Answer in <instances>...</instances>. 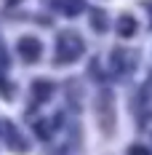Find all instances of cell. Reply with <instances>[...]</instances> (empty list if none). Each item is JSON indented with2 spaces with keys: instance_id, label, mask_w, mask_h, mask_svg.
Wrapping results in <instances>:
<instances>
[{
  "instance_id": "7a4b0ae2",
  "label": "cell",
  "mask_w": 152,
  "mask_h": 155,
  "mask_svg": "<svg viewBox=\"0 0 152 155\" xmlns=\"http://www.w3.org/2000/svg\"><path fill=\"white\" fill-rule=\"evenodd\" d=\"M99 123L107 137L115 131V96H112V91L99 94Z\"/></svg>"
},
{
  "instance_id": "5b68a950",
  "label": "cell",
  "mask_w": 152,
  "mask_h": 155,
  "mask_svg": "<svg viewBox=\"0 0 152 155\" xmlns=\"http://www.w3.org/2000/svg\"><path fill=\"white\" fill-rule=\"evenodd\" d=\"M118 32H120V38H131L134 32H136V21H134V16H120V21H118Z\"/></svg>"
},
{
  "instance_id": "6da1fadb",
  "label": "cell",
  "mask_w": 152,
  "mask_h": 155,
  "mask_svg": "<svg viewBox=\"0 0 152 155\" xmlns=\"http://www.w3.org/2000/svg\"><path fill=\"white\" fill-rule=\"evenodd\" d=\"M80 54H83V40L77 35H72V32L59 35V40H56V62H61V64L75 62Z\"/></svg>"
},
{
  "instance_id": "ba28073f",
  "label": "cell",
  "mask_w": 152,
  "mask_h": 155,
  "mask_svg": "<svg viewBox=\"0 0 152 155\" xmlns=\"http://www.w3.org/2000/svg\"><path fill=\"white\" fill-rule=\"evenodd\" d=\"M128 155H150V150L141 144H134V147H128Z\"/></svg>"
},
{
  "instance_id": "277c9868",
  "label": "cell",
  "mask_w": 152,
  "mask_h": 155,
  "mask_svg": "<svg viewBox=\"0 0 152 155\" xmlns=\"http://www.w3.org/2000/svg\"><path fill=\"white\" fill-rule=\"evenodd\" d=\"M56 3V8H61L67 16H75L80 14L83 8H86V0H53Z\"/></svg>"
},
{
  "instance_id": "8992f818",
  "label": "cell",
  "mask_w": 152,
  "mask_h": 155,
  "mask_svg": "<svg viewBox=\"0 0 152 155\" xmlns=\"http://www.w3.org/2000/svg\"><path fill=\"white\" fill-rule=\"evenodd\" d=\"M104 24H107L104 14H99V11H93V30H96V32H104Z\"/></svg>"
},
{
  "instance_id": "52a82bcc",
  "label": "cell",
  "mask_w": 152,
  "mask_h": 155,
  "mask_svg": "<svg viewBox=\"0 0 152 155\" xmlns=\"http://www.w3.org/2000/svg\"><path fill=\"white\" fill-rule=\"evenodd\" d=\"M40 91V99H46L48 94H51V83H46V80H40V83H35V94Z\"/></svg>"
},
{
  "instance_id": "3957f363",
  "label": "cell",
  "mask_w": 152,
  "mask_h": 155,
  "mask_svg": "<svg viewBox=\"0 0 152 155\" xmlns=\"http://www.w3.org/2000/svg\"><path fill=\"white\" fill-rule=\"evenodd\" d=\"M16 51H19V56H21L24 62H37V59H40V40L27 35V38H21V40H19Z\"/></svg>"
}]
</instances>
